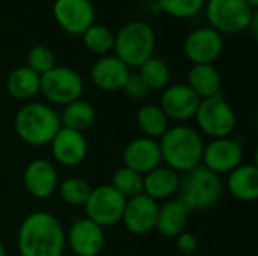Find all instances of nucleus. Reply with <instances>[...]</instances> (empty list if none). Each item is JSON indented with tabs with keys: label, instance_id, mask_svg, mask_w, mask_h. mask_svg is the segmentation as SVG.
<instances>
[{
	"label": "nucleus",
	"instance_id": "1",
	"mask_svg": "<svg viewBox=\"0 0 258 256\" xmlns=\"http://www.w3.org/2000/svg\"><path fill=\"white\" fill-rule=\"evenodd\" d=\"M65 244L63 225L54 214L33 211L21 220L17 232L20 256H60Z\"/></svg>",
	"mask_w": 258,
	"mask_h": 256
},
{
	"label": "nucleus",
	"instance_id": "2",
	"mask_svg": "<svg viewBox=\"0 0 258 256\" xmlns=\"http://www.w3.org/2000/svg\"><path fill=\"white\" fill-rule=\"evenodd\" d=\"M204 145L203 136L195 127L175 124L159 139L162 163L181 175L201 164Z\"/></svg>",
	"mask_w": 258,
	"mask_h": 256
},
{
	"label": "nucleus",
	"instance_id": "3",
	"mask_svg": "<svg viewBox=\"0 0 258 256\" xmlns=\"http://www.w3.org/2000/svg\"><path fill=\"white\" fill-rule=\"evenodd\" d=\"M59 113L45 103L29 101L23 104L14 118V130L17 137L29 146L50 145L60 128Z\"/></svg>",
	"mask_w": 258,
	"mask_h": 256
},
{
	"label": "nucleus",
	"instance_id": "4",
	"mask_svg": "<svg viewBox=\"0 0 258 256\" xmlns=\"http://www.w3.org/2000/svg\"><path fill=\"white\" fill-rule=\"evenodd\" d=\"M178 201L192 213L215 207L224 195V183L219 175L203 164L180 175Z\"/></svg>",
	"mask_w": 258,
	"mask_h": 256
},
{
	"label": "nucleus",
	"instance_id": "5",
	"mask_svg": "<svg viewBox=\"0 0 258 256\" xmlns=\"http://www.w3.org/2000/svg\"><path fill=\"white\" fill-rule=\"evenodd\" d=\"M154 50L156 33L147 21H128L115 33V56L128 68H139L144 62L153 57Z\"/></svg>",
	"mask_w": 258,
	"mask_h": 256
},
{
	"label": "nucleus",
	"instance_id": "6",
	"mask_svg": "<svg viewBox=\"0 0 258 256\" xmlns=\"http://www.w3.org/2000/svg\"><path fill=\"white\" fill-rule=\"evenodd\" d=\"M194 119L201 136L206 134L210 139L233 136L237 122L233 106L222 95L201 100Z\"/></svg>",
	"mask_w": 258,
	"mask_h": 256
},
{
	"label": "nucleus",
	"instance_id": "7",
	"mask_svg": "<svg viewBox=\"0 0 258 256\" xmlns=\"http://www.w3.org/2000/svg\"><path fill=\"white\" fill-rule=\"evenodd\" d=\"M204 8L210 24L209 27L221 35L245 32L255 14V9H252L245 0H209Z\"/></svg>",
	"mask_w": 258,
	"mask_h": 256
},
{
	"label": "nucleus",
	"instance_id": "8",
	"mask_svg": "<svg viewBox=\"0 0 258 256\" xmlns=\"http://www.w3.org/2000/svg\"><path fill=\"white\" fill-rule=\"evenodd\" d=\"M82 75L70 66H54L41 75L39 94L48 104L67 106L79 100L83 94Z\"/></svg>",
	"mask_w": 258,
	"mask_h": 256
},
{
	"label": "nucleus",
	"instance_id": "9",
	"mask_svg": "<svg viewBox=\"0 0 258 256\" xmlns=\"http://www.w3.org/2000/svg\"><path fill=\"white\" fill-rule=\"evenodd\" d=\"M125 201L127 199L110 184H101L91 190L89 198L83 205L85 214L89 220L104 229L121 222Z\"/></svg>",
	"mask_w": 258,
	"mask_h": 256
},
{
	"label": "nucleus",
	"instance_id": "10",
	"mask_svg": "<svg viewBox=\"0 0 258 256\" xmlns=\"http://www.w3.org/2000/svg\"><path fill=\"white\" fill-rule=\"evenodd\" d=\"M245 149L239 139L233 136L210 139L204 145L201 164L216 175H228L233 169L243 163Z\"/></svg>",
	"mask_w": 258,
	"mask_h": 256
},
{
	"label": "nucleus",
	"instance_id": "11",
	"mask_svg": "<svg viewBox=\"0 0 258 256\" xmlns=\"http://www.w3.org/2000/svg\"><path fill=\"white\" fill-rule=\"evenodd\" d=\"M65 243L74 256H98L106 243L104 229L88 217H77L65 232Z\"/></svg>",
	"mask_w": 258,
	"mask_h": 256
},
{
	"label": "nucleus",
	"instance_id": "12",
	"mask_svg": "<svg viewBox=\"0 0 258 256\" xmlns=\"http://www.w3.org/2000/svg\"><path fill=\"white\" fill-rule=\"evenodd\" d=\"M53 17L70 35H83L95 20V9L91 0H54Z\"/></svg>",
	"mask_w": 258,
	"mask_h": 256
},
{
	"label": "nucleus",
	"instance_id": "13",
	"mask_svg": "<svg viewBox=\"0 0 258 256\" xmlns=\"http://www.w3.org/2000/svg\"><path fill=\"white\" fill-rule=\"evenodd\" d=\"M200 101L201 100L186 83H174L163 89L159 106L169 121L184 124L194 119Z\"/></svg>",
	"mask_w": 258,
	"mask_h": 256
},
{
	"label": "nucleus",
	"instance_id": "14",
	"mask_svg": "<svg viewBox=\"0 0 258 256\" xmlns=\"http://www.w3.org/2000/svg\"><path fill=\"white\" fill-rule=\"evenodd\" d=\"M183 50L194 65L213 63L224 51V38L212 27H200L186 36Z\"/></svg>",
	"mask_w": 258,
	"mask_h": 256
},
{
	"label": "nucleus",
	"instance_id": "15",
	"mask_svg": "<svg viewBox=\"0 0 258 256\" xmlns=\"http://www.w3.org/2000/svg\"><path fill=\"white\" fill-rule=\"evenodd\" d=\"M50 151L54 161L60 166L76 167L86 160L89 145L85 133L60 127L50 142Z\"/></svg>",
	"mask_w": 258,
	"mask_h": 256
},
{
	"label": "nucleus",
	"instance_id": "16",
	"mask_svg": "<svg viewBox=\"0 0 258 256\" xmlns=\"http://www.w3.org/2000/svg\"><path fill=\"white\" fill-rule=\"evenodd\" d=\"M23 186L32 198L39 201L48 199L59 186L56 166L47 158H35L29 161L23 170Z\"/></svg>",
	"mask_w": 258,
	"mask_h": 256
},
{
	"label": "nucleus",
	"instance_id": "17",
	"mask_svg": "<svg viewBox=\"0 0 258 256\" xmlns=\"http://www.w3.org/2000/svg\"><path fill=\"white\" fill-rule=\"evenodd\" d=\"M159 202L147 195H138L125 201L121 223L133 235H147L156 228Z\"/></svg>",
	"mask_w": 258,
	"mask_h": 256
},
{
	"label": "nucleus",
	"instance_id": "18",
	"mask_svg": "<svg viewBox=\"0 0 258 256\" xmlns=\"http://www.w3.org/2000/svg\"><path fill=\"white\" fill-rule=\"evenodd\" d=\"M122 163L125 167L145 175L162 164V154L159 140L139 136L130 140L122 151Z\"/></svg>",
	"mask_w": 258,
	"mask_h": 256
},
{
	"label": "nucleus",
	"instance_id": "19",
	"mask_svg": "<svg viewBox=\"0 0 258 256\" xmlns=\"http://www.w3.org/2000/svg\"><path fill=\"white\" fill-rule=\"evenodd\" d=\"M130 74V68L115 54L100 56L91 69L92 83L104 92L121 91Z\"/></svg>",
	"mask_w": 258,
	"mask_h": 256
},
{
	"label": "nucleus",
	"instance_id": "20",
	"mask_svg": "<svg viewBox=\"0 0 258 256\" xmlns=\"http://www.w3.org/2000/svg\"><path fill=\"white\" fill-rule=\"evenodd\" d=\"M228 193L240 202H254L258 198V167L252 163H242L233 169L225 186Z\"/></svg>",
	"mask_w": 258,
	"mask_h": 256
},
{
	"label": "nucleus",
	"instance_id": "21",
	"mask_svg": "<svg viewBox=\"0 0 258 256\" xmlns=\"http://www.w3.org/2000/svg\"><path fill=\"white\" fill-rule=\"evenodd\" d=\"M190 211L175 198L159 205L156 231L165 238H175L186 231Z\"/></svg>",
	"mask_w": 258,
	"mask_h": 256
},
{
	"label": "nucleus",
	"instance_id": "22",
	"mask_svg": "<svg viewBox=\"0 0 258 256\" xmlns=\"http://www.w3.org/2000/svg\"><path fill=\"white\" fill-rule=\"evenodd\" d=\"M178 186H180V174H177L168 166L160 164L159 167L144 175L142 193L154 199L156 202L168 201L178 192Z\"/></svg>",
	"mask_w": 258,
	"mask_h": 256
},
{
	"label": "nucleus",
	"instance_id": "23",
	"mask_svg": "<svg viewBox=\"0 0 258 256\" xmlns=\"http://www.w3.org/2000/svg\"><path fill=\"white\" fill-rule=\"evenodd\" d=\"M200 100L222 95V77L213 63L194 65L187 74L186 83Z\"/></svg>",
	"mask_w": 258,
	"mask_h": 256
},
{
	"label": "nucleus",
	"instance_id": "24",
	"mask_svg": "<svg viewBox=\"0 0 258 256\" xmlns=\"http://www.w3.org/2000/svg\"><path fill=\"white\" fill-rule=\"evenodd\" d=\"M39 86L41 77L26 65L12 69L6 78V91L17 101L29 103L39 94Z\"/></svg>",
	"mask_w": 258,
	"mask_h": 256
},
{
	"label": "nucleus",
	"instance_id": "25",
	"mask_svg": "<svg viewBox=\"0 0 258 256\" xmlns=\"http://www.w3.org/2000/svg\"><path fill=\"white\" fill-rule=\"evenodd\" d=\"M59 118H60L62 127L85 133L95 124L97 112H95V107L89 101L79 98L63 106L62 112L59 113Z\"/></svg>",
	"mask_w": 258,
	"mask_h": 256
},
{
	"label": "nucleus",
	"instance_id": "26",
	"mask_svg": "<svg viewBox=\"0 0 258 256\" xmlns=\"http://www.w3.org/2000/svg\"><path fill=\"white\" fill-rule=\"evenodd\" d=\"M136 124L142 136L159 140L169 128V119L159 104H144L136 113Z\"/></svg>",
	"mask_w": 258,
	"mask_h": 256
},
{
	"label": "nucleus",
	"instance_id": "27",
	"mask_svg": "<svg viewBox=\"0 0 258 256\" xmlns=\"http://www.w3.org/2000/svg\"><path fill=\"white\" fill-rule=\"evenodd\" d=\"M138 74L150 91H163L171 80V71L168 63L154 56L139 66Z\"/></svg>",
	"mask_w": 258,
	"mask_h": 256
},
{
	"label": "nucleus",
	"instance_id": "28",
	"mask_svg": "<svg viewBox=\"0 0 258 256\" xmlns=\"http://www.w3.org/2000/svg\"><path fill=\"white\" fill-rule=\"evenodd\" d=\"M92 187L89 183L80 177H68L62 181H59L57 193L62 202H65L70 207H83L89 198Z\"/></svg>",
	"mask_w": 258,
	"mask_h": 256
},
{
	"label": "nucleus",
	"instance_id": "29",
	"mask_svg": "<svg viewBox=\"0 0 258 256\" xmlns=\"http://www.w3.org/2000/svg\"><path fill=\"white\" fill-rule=\"evenodd\" d=\"M83 45L94 54L106 56L110 50H113L115 33L103 24H92L83 35H82Z\"/></svg>",
	"mask_w": 258,
	"mask_h": 256
},
{
	"label": "nucleus",
	"instance_id": "30",
	"mask_svg": "<svg viewBox=\"0 0 258 256\" xmlns=\"http://www.w3.org/2000/svg\"><path fill=\"white\" fill-rule=\"evenodd\" d=\"M110 186L125 199L135 198L138 195H142L144 192V177L139 175L138 172L121 166L119 169L115 170L112 175V183Z\"/></svg>",
	"mask_w": 258,
	"mask_h": 256
},
{
	"label": "nucleus",
	"instance_id": "31",
	"mask_svg": "<svg viewBox=\"0 0 258 256\" xmlns=\"http://www.w3.org/2000/svg\"><path fill=\"white\" fill-rule=\"evenodd\" d=\"M26 66L36 72L39 77L56 66V56L47 45H35L29 50L26 57Z\"/></svg>",
	"mask_w": 258,
	"mask_h": 256
},
{
	"label": "nucleus",
	"instance_id": "32",
	"mask_svg": "<svg viewBox=\"0 0 258 256\" xmlns=\"http://www.w3.org/2000/svg\"><path fill=\"white\" fill-rule=\"evenodd\" d=\"M157 5L174 18H190L204 9L206 0H157Z\"/></svg>",
	"mask_w": 258,
	"mask_h": 256
},
{
	"label": "nucleus",
	"instance_id": "33",
	"mask_svg": "<svg viewBox=\"0 0 258 256\" xmlns=\"http://www.w3.org/2000/svg\"><path fill=\"white\" fill-rule=\"evenodd\" d=\"M121 91L132 101H142L150 94V89L147 88V84L144 83V80L139 77V74H130L128 78L125 80V83H124V86H122Z\"/></svg>",
	"mask_w": 258,
	"mask_h": 256
},
{
	"label": "nucleus",
	"instance_id": "34",
	"mask_svg": "<svg viewBox=\"0 0 258 256\" xmlns=\"http://www.w3.org/2000/svg\"><path fill=\"white\" fill-rule=\"evenodd\" d=\"M175 249L180 255L194 256L198 249V240L192 232H181L178 237H175Z\"/></svg>",
	"mask_w": 258,
	"mask_h": 256
},
{
	"label": "nucleus",
	"instance_id": "35",
	"mask_svg": "<svg viewBox=\"0 0 258 256\" xmlns=\"http://www.w3.org/2000/svg\"><path fill=\"white\" fill-rule=\"evenodd\" d=\"M246 32H249L251 38H252L254 41H257L258 39V14L257 12L254 14V17H252V20H251L249 26L246 27Z\"/></svg>",
	"mask_w": 258,
	"mask_h": 256
},
{
	"label": "nucleus",
	"instance_id": "36",
	"mask_svg": "<svg viewBox=\"0 0 258 256\" xmlns=\"http://www.w3.org/2000/svg\"><path fill=\"white\" fill-rule=\"evenodd\" d=\"M245 2H246V3H248L251 8H252V9H255V8L258 6V0H245Z\"/></svg>",
	"mask_w": 258,
	"mask_h": 256
},
{
	"label": "nucleus",
	"instance_id": "37",
	"mask_svg": "<svg viewBox=\"0 0 258 256\" xmlns=\"http://www.w3.org/2000/svg\"><path fill=\"white\" fill-rule=\"evenodd\" d=\"M0 256H6V249H5V244L0 241Z\"/></svg>",
	"mask_w": 258,
	"mask_h": 256
},
{
	"label": "nucleus",
	"instance_id": "38",
	"mask_svg": "<svg viewBox=\"0 0 258 256\" xmlns=\"http://www.w3.org/2000/svg\"><path fill=\"white\" fill-rule=\"evenodd\" d=\"M60 256H74V255H73V253H65V252H63Z\"/></svg>",
	"mask_w": 258,
	"mask_h": 256
},
{
	"label": "nucleus",
	"instance_id": "39",
	"mask_svg": "<svg viewBox=\"0 0 258 256\" xmlns=\"http://www.w3.org/2000/svg\"><path fill=\"white\" fill-rule=\"evenodd\" d=\"M178 256H183V255H178Z\"/></svg>",
	"mask_w": 258,
	"mask_h": 256
},
{
	"label": "nucleus",
	"instance_id": "40",
	"mask_svg": "<svg viewBox=\"0 0 258 256\" xmlns=\"http://www.w3.org/2000/svg\"><path fill=\"white\" fill-rule=\"evenodd\" d=\"M18 256H20V255H18Z\"/></svg>",
	"mask_w": 258,
	"mask_h": 256
}]
</instances>
